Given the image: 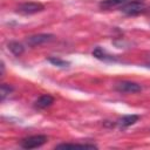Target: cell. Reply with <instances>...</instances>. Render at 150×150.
Instances as JSON below:
<instances>
[{
	"mask_svg": "<svg viewBox=\"0 0 150 150\" xmlns=\"http://www.w3.org/2000/svg\"><path fill=\"white\" fill-rule=\"evenodd\" d=\"M13 90V88L11 87V86H8V84H1V90H0V95H1V100L4 101L5 98H6V96L7 95H9V93Z\"/></svg>",
	"mask_w": 150,
	"mask_h": 150,
	"instance_id": "obj_13",
	"label": "cell"
},
{
	"mask_svg": "<svg viewBox=\"0 0 150 150\" xmlns=\"http://www.w3.org/2000/svg\"><path fill=\"white\" fill-rule=\"evenodd\" d=\"M57 149H69V148H89V149H95L96 146L94 144H70V143H63V144H59L56 145Z\"/></svg>",
	"mask_w": 150,
	"mask_h": 150,
	"instance_id": "obj_9",
	"label": "cell"
},
{
	"mask_svg": "<svg viewBox=\"0 0 150 150\" xmlns=\"http://www.w3.org/2000/svg\"><path fill=\"white\" fill-rule=\"evenodd\" d=\"M53 102H54V97L50 96V95H48V94H46V95L40 96V97L35 101L34 107H35L36 109H45V108L52 105Z\"/></svg>",
	"mask_w": 150,
	"mask_h": 150,
	"instance_id": "obj_6",
	"label": "cell"
},
{
	"mask_svg": "<svg viewBox=\"0 0 150 150\" xmlns=\"http://www.w3.org/2000/svg\"><path fill=\"white\" fill-rule=\"evenodd\" d=\"M127 2H128V0H103L101 2V6L103 8H111L117 5H124Z\"/></svg>",
	"mask_w": 150,
	"mask_h": 150,
	"instance_id": "obj_10",
	"label": "cell"
},
{
	"mask_svg": "<svg viewBox=\"0 0 150 150\" xmlns=\"http://www.w3.org/2000/svg\"><path fill=\"white\" fill-rule=\"evenodd\" d=\"M46 142H47V137L45 135H34V136H29L21 139L20 145L23 149H34L43 145Z\"/></svg>",
	"mask_w": 150,
	"mask_h": 150,
	"instance_id": "obj_1",
	"label": "cell"
},
{
	"mask_svg": "<svg viewBox=\"0 0 150 150\" xmlns=\"http://www.w3.org/2000/svg\"><path fill=\"white\" fill-rule=\"evenodd\" d=\"M43 5L40 2H33V1H28V2H22L18 6L16 11L20 14L23 15H30V14H35L39 13L41 11H43Z\"/></svg>",
	"mask_w": 150,
	"mask_h": 150,
	"instance_id": "obj_2",
	"label": "cell"
},
{
	"mask_svg": "<svg viewBox=\"0 0 150 150\" xmlns=\"http://www.w3.org/2000/svg\"><path fill=\"white\" fill-rule=\"evenodd\" d=\"M54 40V35L52 34H36V35H32L27 39V43L30 47H35V46H40L42 43L49 42Z\"/></svg>",
	"mask_w": 150,
	"mask_h": 150,
	"instance_id": "obj_5",
	"label": "cell"
},
{
	"mask_svg": "<svg viewBox=\"0 0 150 150\" xmlns=\"http://www.w3.org/2000/svg\"><path fill=\"white\" fill-rule=\"evenodd\" d=\"M48 61L52 62L53 64L57 66V67H67V66L69 64V62H67V61H64V60H61V59H59V57H49Z\"/></svg>",
	"mask_w": 150,
	"mask_h": 150,
	"instance_id": "obj_12",
	"label": "cell"
},
{
	"mask_svg": "<svg viewBox=\"0 0 150 150\" xmlns=\"http://www.w3.org/2000/svg\"><path fill=\"white\" fill-rule=\"evenodd\" d=\"M93 54H94L95 57H97V59H100V60H111V59H112L110 55H107L105 52H104L103 49H101L100 47H97V48L93 52Z\"/></svg>",
	"mask_w": 150,
	"mask_h": 150,
	"instance_id": "obj_11",
	"label": "cell"
},
{
	"mask_svg": "<svg viewBox=\"0 0 150 150\" xmlns=\"http://www.w3.org/2000/svg\"><path fill=\"white\" fill-rule=\"evenodd\" d=\"M8 49H9L14 55H16V56H19V55H21V54L23 53V46H22L21 43L16 42V41L9 42V43H8Z\"/></svg>",
	"mask_w": 150,
	"mask_h": 150,
	"instance_id": "obj_8",
	"label": "cell"
},
{
	"mask_svg": "<svg viewBox=\"0 0 150 150\" xmlns=\"http://www.w3.org/2000/svg\"><path fill=\"white\" fill-rule=\"evenodd\" d=\"M138 121V116L137 115H125L123 117H121L118 121H117V124L122 128H125V127H129V125H132L134 123H136Z\"/></svg>",
	"mask_w": 150,
	"mask_h": 150,
	"instance_id": "obj_7",
	"label": "cell"
},
{
	"mask_svg": "<svg viewBox=\"0 0 150 150\" xmlns=\"http://www.w3.org/2000/svg\"><path fill=\"white\" fill-rule=\"evenodd\" d=\"M121 11L127 15H137L145 11V5L139 1H131L122 5Z\"/></svg>",
	"mask_w": 150,
	"mask_h": 150,
	"instance_id": "obj_3",
	"label": "cell"
},
{
	"mask_svg": "<svg viewBox=\"0 0 150 150\" xmlns=\"http://www.w3.org/2000/svg\"><path fill=\"white\" fill-rule=\"evenodd\" d=\"M115 89L118 91V93H123V94H134V93H138L141 91V86L135 83V82H131V81H122V82H118L116 86H115Z\"/></svg>",
	"mask_w": 150,
	"mask_h": 150,
	"instance_id": "obj_4",
	"label": "cell"
}]
</instances>
